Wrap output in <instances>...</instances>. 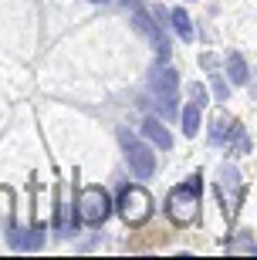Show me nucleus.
<instances>
[{"label": "nucleus", "instance_id": "nucleus-17", "mask_svg": "<svg viewBox=\"0 0 257 260\" xmlns=\"http://www.w3.org/2000/svg\"><path fill=\"white\" fill-rule=\"evenodd\" d=\"M247 85H250V98H257V68H254V71H250Z\"/></svg>", "mask_w": 257, "mask_h": 260}, {"label": "nucleus", "instance_id": "nucleus-9", "mask_svg": "<svg viewBox=\"0 0 257 260\" xmlns=\"http://www.w3.org/2000/svg\"><path fill=\"white\" fill-rule=\"evenodd\" d=\"M142 132H146V139H153L159 149H169V145H173V135L166 132V128H162V122H159V118H153V115L142 122Z\"/></svg>", "mask_w": 257, "mask_h": 260}, {"label": "nucleus", "instance_id": "nucleus-11", "mask_svg": "<svg viewBox=\"0 0 257 260\" xmlns=\"http://www.w3.org/2000/svg\"><path fill=\"white\" fill-rule=\"evenodd\" d=\"M183 132L190 135V139L200 132V105L196 102H190V105L183 108Z\"/></svg>", "mask_w": 257, "mask_h": 260}, {"label": "nucleus", "instance_id": "nucleus-1", "mask_svg": "<svg viewBox=\"0 0 257 260\" xmlns=\"http://www.w3.org/2000/svg\"><path fill=\"white\" fill-rule=\"evenodd\" d=\"M200 189H203V176H190L183 186H176V189H169V196H166V213H169L173 223H180V226H186V223L196 220V213H200Z\"/></svg>", "mask_w": 257, "mask_h": 260}, {"label": "nucleus", "instance_id": "nucleus-13", "mask_svg": "<svg viewBox=\"0 0 257 260\" xmlns=\"http://www.w3.org/2000/svg\"><path fill=\"white\" fill-rule=\"evenodd\" d=\"M220 179H223V189H230L240 203V173H234V166H227V169L220 173Z\"/></svg>", "mask_w": 257, "mask_h": 260}, {"label": "nucleus", "instance_id": "nucleus-16", "mask_svg": "<svg viewBox=\"0 0 257 260\" xmlns=\"http://www.w3.org/2000/svg\"><path fill=\"white\" fill-rule=\"evenodd\" d=\"M210 78H213V91H217V98H227V85H223V81H220L213 71H210Z\"/></svg>", "mask_w": 257, "mask_h": 260}, {"label": "nucleus", "instance_id": "nucleus-15", "mask_svg": "<svg viewBox=\"0 0 257 260\" xmlns=\"http://www.w3.org/2000/svg\"><path fill=\"white\" fill-rule=\"evenodd\" d=\"M190 98L196 102V105H207V91H203V85H190Z\"/></svg>", "mask_w": 257, "mask_h": 260}, {"label": "nucleus", "instance_id": "nucleus-5", "mask_svg": "<svg viewBox=\"0 0 257 260\" xmlns=\"http://www.w3.org/2000/svg\"><path fill=\"white\" fill-rule=\"evenodd\" d=\"M122 142H125V159H129V166L135 169V176H139V179L153 176L156 173V152H149L142 142H135L129 135H122Z\"/></svg>", "mask_w": 257, "mask_h": 260}, {"label": "nucleus", "instance_id": "nucleus-6", "mask_svg": "<svg viewBox=\"0 0 257 260\" xmlns=\"http://www.w3.org/2000/svg\"><path fill=\"white\" fill-rule=\"evenodd\" d=\"M132 24H135V30H142L146 38H149V41L156 44V48H159V58H162V61L169 58V44H166V38L159 34V27H156V20L149 17V14H146L142 7H132Z\"/></svg>", "mask_w": 257, "mask_h": 260}, {"label": "nucleus", "instance_id": "nucleus-10", "mask_svg": "<svg viewBox=\"0 0 257 260\" xmlns=\"http://www.w3.org/2000/svg\"><path fill=\"white\" fill-rule=\"evenodd\" d=\"M169 20H173V27H176V34H180L183 41H193V20H190L186 10H183V7L169 10Z\"/></svg>", "mask_w": 257, "mask_h": 260}, {"label": "nucleus", "instance_id": "nucleus-2", "mask_svg": "<svg viewBox=\"0 0 257 260\" xmlns=\"http://www.w3.org/2000/svg\"><path fill=\"white\" fill-rule=\"evenodd\" d=\"M112 213V200L102 186H85L81 196H78V220L88 223V226H102Z\"/></svg>", "mask_w": 257, "mask_h": 260}, {"label": "nucleus", "instance_id": "nucleus-3", "mask_svg": "<svg viewBox=\"0 0 257 260\" xmlns=\"http://www.w3.org/2000/svg\"><path fill=\"white\" fill-rule=\"evenodd\" d=\"M119 213L129 226H139L153 216V196L146 193L142 186H125L119 193Z\"/></svg>", "mask_w": 257, "mask_h": 260}, {"label": "nucleus", "instance_id": "nucleus-18", "mask_svg": "<svg viewBox=\"0 0 257 260\" xmlns=\"http://www.w3.org/2000/svg\"><path fill=\"white\" fill-rule=\"evenodd\" d=\"M95 4H102V0H95Z\"/></svg>", "mask_w": 257, "mask_h": 260}, {"label": "nucleus", "instance_id": "nucleus-12", "mask_svg": "<svg viewBox=\"0 0 257 260\" xmlns=\"http://www.w3.org/2000/svg\"><path fill=\"white\" fill-rule=\"evenodd\" d=\"M230 145H234V152H237V155H244L250 149V139H247V132H244V125H240V122L234 125V132H230Z\"/></svg>", "mask_w": 257, "mask_h": 260}, {"label": "nucleus", "instance_id": "nucleus-8", "mask_svg": "<svg viewBox=\"0 0 257 260\" xmlns=\"http://www.w3.org/2000/svg\"><path fill=\"white\" fill-rule=\"evenodd\" d=\"M227 78L234 81V85H247V78H250L247 61H244V54H237V51L227 54Z\"/></svg>", "mask_w": 257, "mask_h": 260}, {"label": "nucleus", "instance_id": "nucleus-7", "mask_svg": "<svg viewBox=\"0 0 257 260\" xmlns=\"http://www.w3.org/2000/svg\"><path fill=\"white\" fill-rule=\"evenodd\" d=\"M234 125H237V118H234V115L217 112V115L210 118V142H223V139L234 132Z\"/></svg>", "mask_w": 257, "mask_h": 260}, {"label": "nucleus", "instance_id": "nucleus-14", "mask_svg": "<svg viewBox=\"0 0 257 260\" xmlns=\"http://www.w3.org/2000/svg\"><path fill=\"white\" fill-rule=\"evenodd\" d=\"M227 250L230 253H257V247H254V240H250V237H237V240H230Z\"/></svg>", "mask_w": 257, "mask_h": 260}, {"label": "nucleus", "instance_id": "nucleus-4", "mask_svg": "<svg viewBox=\"0 0 257 260\" xmlns=\"http://www.w3.org/2000/svg\"><path fill=\"white\" fill-rule=\"evenodd\" d=\"M149 88H153L156 102H159L162 115H176V95H180V75L173 71L169 64H159L149 78Z\"/></svg>", "mask_w": 257, "mask_h": 260}]
</instances>
